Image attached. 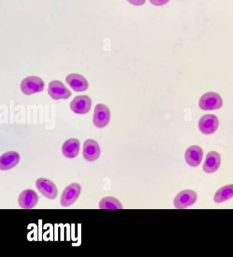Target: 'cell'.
Segmentation results:
<instances>
[{
  "instance_id": "ffe728a7",
  "label": "cell",
  "mask_w": 233,
  "mask_h": 257,
  "mask_svg": "<svg viewBox=\"0 0 233 257\" xmlns=\"http://www.w3.org/2000/svg\"><path fill=\"white\" fill-rule=\"evenodd\" d=\"M128 2L130 4H131L132 5L137 6V7H139V6H142L144 5L145 2L146 0H127Z\"/></svg>"
},
{
  "instance_id": "2e32d148",
  "label": "cell",
  "mask_w": 233,
  "mask_h": 257,
  "mask_svg": "<svg viewBox=\"0 0 233 257\" xmlns=\"http://www.w3.org/2000/svg\"><path fill=\"white\" fill-rule=\"evenodd\" d=\"M80 143L77 139H69L63 144L62 152L63 155L68 159L77 157L79 154Z\"/></svg>"
},
{
  "instance_id": "d6986e66",
  "label": "cell",
  "mask_w": 233,
  "mask_h": 257,
  "mask_svg": "<svg viewBox=\"0 0 233 257\" xmlns=\"http://www.w3.org/2000/svg\"><path fill=\"white\" fill-rule=\"evenodd\" d=\"M170 0H150V3L156 7H162L169 3Z\"/></svg>"
},
{
  "instance_id": "5bb4252c",
  "label": "cell",
  "mask_w": 233,
  "mask_h": 257,
  "mask_svg": "<svg viewBox=\"0 0 233 257\" xmlns=\"http://www.w3.org/2000/svg\"><path fill=\"white\" fill-rule=\"evenodd\" d=\"M20 161V154L16 152H8L0 157V169L9 170L16 166Z\"/></svg>"
},
{
  "instance_id": "52a82bcc",
  "label": "cell",
  "mask_w": 233,
  "mask_h": 257,
  "mask_svg": "<svg viewBox=\"0 0 233 257\" xmlns=\"http://www.w3.org/2000/svg\"><path fill=\"white\" fill-rule=\"evenodd\" d=\"M48 94L55 100L68 99L71 96L69 89L60 81H52L49 83Z\"/></svg>"
},
{
  "instance_id": "6da1fadb",
  "label": "cell",
  "mask_w": 233,
  "mask_h": 257,
  "mask_svg": "<svg viewBox=\"0 0 233 257\" xmlns=\"http://www.w3.org/2000/svg\"><path fill=\"white\" fill-rule=\"evenodd\" d=\"M223 105L221 97L213 91L205 93L199 100V106L203 111H213L218 109Z\"/></svg>"
},
{
  "instance_id": "4fadbf2b",
  "label": "cell",
  "mask_w": 233,
  "mask_h": 257,
  "mask_svg": "<svg viewBox=\"0 0 233 257\" xmlns=\"http://www.w3.org/2000/svg\"><path fill=\"white\" fill-rule=\"evenodd\" d=\"M66 81L74 91L77 92L86 91L89 87L87 79L79 74H70L66 77Z\"/></svg>"
},
{
  "instance_id": "8fae6325",
  "label": "cell",
  "mask_w": 233,
  "mask_h": 257,
  "mask_svg": "<svg viewBox=\"0 0 233 257\" xmlns=\"http://www.w3.org/2000/svg\"><path fill=\"white\" fill-rule=\"evenodd\" d=\"M101 150L98 143L93 140H88L84 144L83 157L86 161L93 162L100 157Z\"/></svg>"
},
{
  "instance_id": "7c38bea8",
  "label": "cell",
  "mask_w": 233,
  "mask_h": 257,
  "mask_svg": "<svg viewBox=\"0 0 233 257\" xmlns=\"http://www.w3.org/2000/svg\"><path fill=\"white\" fill-rule=\"evenodd\" d=\"M202 157H203V151L202 148L198 146H191L185 152V161L191 167H198L201 163Z\"/></svg>"
},
{
  "instance_id": "277c9868",
  "label": "cell",
  "mask_w": 233,
  "mask_h": 257,
  "mask_svg": "<svg viewBox=\"0 0 233 257\" xmlns=\"http://www.w3.org/2000/svg\"><path fill=\"white\" fill-rule=\"evenodd\" d=\"M197 195L192 190H185L179 192L174 200V205L178 209H186L196 203Z\"/></svg>"
},
{
  "instance_id": "7a4b0ae2",
  "label": "cell",
  "mask_w": 233,
  "mask_h": 257,
  "mask_svg": "<svg viewBox=\"0 0 233 257\" xmlns=\"http://www.w3.org/2000/svg\"><path fill=\"white\" fill-rule=\"evenodd\" d=\"M45 83L41 78L31 76L25 78L21 83V90L25 95H31L43 90Z\"/></svg>"
},
{
  "instance_id": "8992f818",
  "label": "cell",
  "mask_w": 233,
  "mask_h": 257,
  "mask_svg": "<svg viewBox=\"0 0 233 257\" xmlns=\"http://www.w3.org/2000/svg\"><path fill=\"white\" fill-rule=\"evenodd\" d=\"M218 126V118L213 114H207L202 116L198 122L200 132L205 135L213 134L217 130Z\"/></svg>"
},
{
  "instance_id": "ba28073f",
  "label": "cell",
  "mask_w": 233,
  "mask_h": 257,
  "mask_svg": "<svg viewBox=\"0 0 233 257\" xmlns=\"http://www.w3.org/2000/svg\"><path fill=\"white\" fill-rule=\"evenodd\" d=\"M36 186L37 189L46 198L49 199H54L58 195V189L54 183L47 178H39L36 181Z\"/></svg>"
},
{
  "instance_id": "9a60e30c",
  "label": "cell",
  "mask_w": 233,
  "mask_h": 257,
  "mask_svg": "<svg viewBox=\"0 0 233 257\" xmlns=\"http://www.w3.org/2000/svg\"><path fill=\"white\" fill-rule=\"evenodd\" d=\"M220 155L216 152H210L204 161L203 170L207 173L215 172L220 166Z\"/></svg>"
},
{
  "instance_id": "5b68a950",
  "label": "cell",
  "mask_w": 233,
  "mask_h": 257,
  "mask_svg": "<svg viewBox=\"0 0 233 257\" xmlns=\"http://www.w3.org/2000/svg\"><path fill=\"white\" fill-rule=\"evenodd\" d=\"M110 121V111L104 104H97L93 115V123L97 127L103 128L108 124Z\"/></svg>"
},
{
  "instance_id": "9c48e42d",
  "label": "cell",
  "mask_w": 233,
  "mask_h": 257,
  "mask_svg": "<svg viewBox=\"0 0 233 257\" xmlns=\"http://www.w3.org/2000/svg\"><path fill=\"white\" fill-rule=\"evenodd\" d=\"M92 101L89 96L86 95L74 97L70 104L72 112L77 114H87L91 110Z\"/></svg>"
},
{
  "instance_id": "e0dca14e",
  "label": "cell",
  "mask_w": 233,
  "mask_h": 257,
  "mask_svg": "<svg viewBox=\"0 0 233 257\" xmlns=\"http://www.w3.org/2000/svg\"><path fill=\"white\" fill-rule=\"evenodd\" d=\"M232 197H233V184H230L219 188L214 195L213 200L215 203H220L228 201Z\"/></svg>"
},
{
  "instance_id": "ac0fdd59",
  "label": "cell",
  "mask_w": 233,
  "mask_h": 257,
  "mask_svg": "<svg viewBox=\"0 0 233 257\" xmlns=\"http://www.w3.org/2000/svg\"><path fill=\"white\" fill-rule=\"evenodd\" d=\"M101 209H123L121 203L116 198L112 197H104L99 203Z\"/></svg>"
},
{
  "instance_id": "30bf717a",
  "label": "cell",
  "mask_w": 233,
  "mask_h": 257,
  "mask_svg": "<svg viewBox=\"0 0 233 257\" xmlns=\"http://www.w3.org/2000/svg\"><path fill=\"white\" fill-rule=\"evenodd\" d=\"M39 196L34 190L26 189L20 194L19 197V205L23 209H32L37 204Z\"/></svg>"
},
{
  "instance_id": "3957f363",
  "label": "cell",
  "mask_w": 233,
  "mask_h": 257,
  "mask_svg": "<svg viewBox=\"0 0 233 257\" xmlns=\"http://www.w3.org/2000/svg\"><path fill=\"white\" fill-rule=\"evenodd\" d=\"M81 193V186L77 183L70 184L65 188L60 198L62 207H69L77 201Z\"/></svg>"
}]
</instances>
